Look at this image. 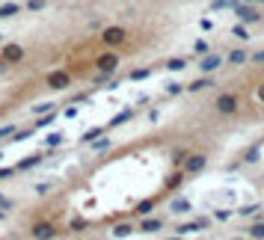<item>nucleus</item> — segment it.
Instances as JSON below:
<instances>
[{"label":"nucleus","mask_w":264,"mask_h":240,"mask_svg":"<svg viewBox=\"0 0 264 240\" xmlns=\"http://www.w3.org/2000/svg\"><path fill=\"white\" fill-rule=\"evenodd\" d=\"M21 56H24V48H18V45H6L0 50V59H6V62H18Z\"/></svg>","instance_id":"f257e3e1"},{"label":"nucleus","mask_w":264,"mask_h":240,"mask_svg":"<svg viewBox=\"0 0 264 240\" xmlns=\"http://www.w3.org/2000/svg\"><path fill=\"white\" fill-rule=\"evenodd\" d=\"M238 107V98L235 95H223V98H217V110L220 113H232Z\"/></svg>","instance_id":"f03ea898"},{"label":"nucleus","mask_w":264,"mask_h":240,"mask_svg":"<svg viewBox=\"0 0 264 240\" xmlns=\"http://www.w3.org/2000/svg\"><path fill=\"white\" fill-rule=\"evenodd\" d=\"M122 39H125V30H119V27H110L104 33V45H119Z\"/></svg>","instance_id":"7ed1b4c3"},{"label":"nucleus","mask_w":264,"mask_h":240,"mask_svg":"<svg viewBox=\"0 0 264 240\" xmlns=\"http://www.w3.org/2000/svg\"><path fill=\"white\" fill-rule=\"evenodd\" d=\"M48 83H51V86H56V89H62V86L68 83V74H51V77H48Z\"/></svg>","instance_id":"20e7f679"},{"label":"nucleus","mask_w":264,"mask_h":240,"mask_svg":"<svg viewBox=\"0 0 264 240\" xmlns=\"http://www.w3.org/2000/svg\"><path fill=\"white\" fill-rule=\"evenodd\" d=\"M113 65H116V56H113V53H107V56H101V68H104V71H110Z\"/></svg>","instance_id":"39448f33"}]
</instances>
